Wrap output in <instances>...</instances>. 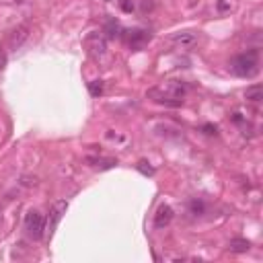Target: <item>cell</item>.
<instances>
[{
  "instance_id": "obj_1",
  "label": "cell",
  "mask_w": 263,
  "mask_h": 263,
  "mask_svg": "<svg viewBox=\"0 0 263 263\" xmlns=\"http://www.w3.org/2000/svg\"><path fill=\"white\" fill-rule=\"evenodd\" d=\"M185 95H187V86H185V82H179V81H167L164 84L154 86V89L148 91V97L154 103L169 105V107L183 105Z\"/></svg>"
},
{
  "instance_id": "obj_2",
  "label": "cell",
  "mask_w": 263,
  "mask_h": 263,
  "mask_svg": "<svg viewBox=\"0 0 263 263\" xmlns=\"http://www.w3.org/2000/svg\"><path fill=\"white\" fill-rule=\"evenodd\" d=\"M232 72L237 76H243V79H251L253 74H257L259 70V52L257 50H249L245 54H239L232 58L230 62Z\"/></svg>"
},
{
  "instance_id": "obj_3",
  "label": "cell",
  "mask_w": 263,
  "mask_h": 263,
  "mask_svg": "<svg viewBox=\"0 0 263 263\" xmlns=\"http://www.w3.org/2000/svg\"><path fill=\"white\" fill-rule=\"evenodd\" d=\"M25 230H27V235L35 239V241H40L43 237V230H45V220L40 212H35V210H29L27 212V216H25Z\"/></svg>"
},
{
  "instance_id": "obj_4",
  "label": "cell",
  "mask_w": 263,
  "mask_h": 263,
  "mask_svg": "<svg viewBox=\"0 0 263 263\" xmlns=\"http://www.w3.org/2000/svg\"><path fill=\"white\" fill-rule=\"evenodd\" d=\"M66 210H68V202L66 200H58L52 206L50 216H47V235H50V239L54 237V230L58 228V224H60V220L66 214Z\"/></svg>"
},
{
  "instance_id": "obj_5",
  "label": "cell",
  "mask_w": 263,
  "mask_h": 263,
  "mask_svg": "<svg viewBox=\"0 0 263 263\" xmlns=\"http://www.w3.org/2000/svg\"><path fill=\"white\" fill-rule=\"evenodd\" d=\"M29 35H31V27H29L27 23L17 25L13 31H11V35H8V47L17 52L19 47H23V45H25V41L29 40Z\"/></svg>"
},
{
  "instance_id": "obj_6",
  "label": "cell",
  "mask_w": 263,
  "mask_h": 263,
  "mask_svg": "<svg viewBox=\"0 0 263 263\" xmlns=\"http://www.w3.org/2000/svg\"><path fill=\"white\" fill-rule=\"evenodd\" d=\"M121 37L125 40V43L132 47H142L150 41V31H144V29H128V31H121Z\"/></svg>"
},
{
  "instance_id": "obj_7",
  "label": "cell",
  "mask_w": 263,
  "mask_h": 263,
  "mask_svg": "<svg viewBox=\"0 0 263 263\" xmlns=\"http://www.w3.org/2000/svg\"><path fill=\"white\" fill-rule=\"evenodd\" d=\"M84 45H86V50H89V54L93 58H103L107 54V41L101 33H91L89 37H86Z\"/></svg>"
},
{
  "instance_id": "obj_8",
  "label": "cell",
  "mask_w": 263,
  "mask_h": 263,
  "mask_svg": "<svg viewBox=\"0 0 263 263\" xmlns=\"http://www.w3.org/2000/svg\"><path fill=\"white\" fill-rule=\"evenodd\" d=\"M171 220H173V208L167 206V203H161L157 214H154V228H159V230L167 228Z\"/></svg>"
},
{
  "instance_id": "obj_9",
  "label": "cell",
  "mask_w": 263,
  "mask_h": 263,
  "mask_svg": "<svg viewBox=\"0 0 263 263\" xmlns=\"http://www.w3.org/2000/svg\"><path fill=\"white\" fill-rule=\"evenodd\" d=\"M171 41L175 45H181V47H191L193 43L198 41V35L193 31H179V33L171 35Z\"/></svg>"
},
{
  "instance_id": "obj_10",
  "label": "cell",
  "mask_w": 263,
  "mask_h": 263,
  "mask_svg": "<svg viewBox=\"0 0 263 263\" xmlns=\"http://www.w3.org/2000/svg\"><path fill=\"white\" fill-rule=\"evenodd\" d=\"M228 249H230L232 253H247V251L251 249V243H249L247 239H232V241L228 243Z\"/></svg>"
},
{
  "instance_id": "obj_11",
  "label": "cell",
  "mask_w": 263,
  "mask_h": 263,
  "mask_svg": "<svg viewBox=\"0 0 263 263\" xmlns=\"http://www.w3.org/2000/svg\"><path fill=\"white\" fill-rule=\"evenodd\" d=\"M121 31H123V29L120 27V23L115 21V19H109V21L105 23V33H107V37H111V40L121 37Z\"/></svg>"
},
{
  "instance_id": "obj_12",
  "label": "cell",
  "mask_w": 263,
  "mask_h": 263,
  "mask_svg": "<svg viewBox=\"0 0 263 263\" xmlns=\"http://www.w3.org/2000/svg\"><path fill=\"white\" fill-rule=\"evenodd\" d=\"M86 162H89L91 167H99V169H111L118 164V161H113V159H97V157H89Z\"/></svg>"
},
{
  "instance_id": "obj_13",
  "label": "cell",
  "mask_w": 263,
  "mask_h": 263,
  "mask_svg": "<svg viewBox=\"0 0 263 263\" xmlns=\"http://www.w3.org/2000/svg\"><path fill=\"white\" fill-rule=\"evenodd\" d=\"M245 97H247V101H251V103H259V101L263 99V89H261L259 84L249 86L247 93H245Z\"/></svg>"
},
{
  "instance_id": "obj_14",
  "label": "cell",
  "mask_w": 263,
  "mask_h": 263,
  "mask_svg": "<svg viewBox=\"0 0 263 263\" xmlns=\"http://www.w3.org/2000/svg\"><path fill=\"white\" fill-rule=\"evenodd\" d=\"M89 93H91L93 97H101V95L105 93V82H103V81H93V82H89Z\"/></svg>"
},
{
  "instance_id": "obj_15",
  "label": "cell",
  "mask_w": 263,
  "mask_h": 263,
  "mask_svg": "<svg viewBox=\"0 0 263 263\" xmlns=\"http://www.w3.org/2000/svg\"><path fill=\"white\" fill-rule=\"evenodd\" d=\"M189 210H191V214H196V216H202V214L206 212V203H203L202 200H191Z\"/></svg>"
},
{
  "instance_id": "obj_16",
  "label": "cell",
  "mask_w": 263,
  "mask_h": 263,
  "mask_svg": "<svg viewBox=\"0 0 263 263\" xmlns=\"http://www.w3.org/2000/svg\"><path fill=\"white\" fill-rule=\"evenodd\" d=\"M6 60H8V58H6V52H4V50H0V72H2L4 68H6Z\"/></svg>"
},
{
  "instance_id": "obj_17",
  "label": "cell",
  "mask_w": 263,
  "mask_h": 263,
  "mask_svg": "<svg viewBox=\"0 0 263 263\" xmlns=\"http://www.w3.org/2000/svg\"><path fill=\"white\" fill-rule=\"evenodd\" d=\"M121 8H123L125 13H132V11H134V2H130V0H123V2H121Z\"/></svg>"
},
{
  "instance_id": "obj_18",
  "label": "cell",
  "mask_w": 263,
  "mask_h": 263,
  "mask_svg": "<svg viewBox=\"0 0 263 263\" xmlns=\"http://www.w3.org/2000/svg\"><path fill=\"white\" fill-rule=\"evenodd\" d=\"M203 130H206V134H216V128H212V125H206Z\"/></svg>"
},
{
  "instance_id": "obj_19",
  "label": "cell",
  "mask_w": 263,
  "mask_h": 263,
  "mask_svg": "<svg viewBox=\"0 0 263 263\" xmlns=\"http://www.w3.org/2000/svg\"><path fill=\"white\" fill-rule=\"evenodd\" d=\"M218 8H220V11H224V8H228V4L226 2H218Z\"/></svg>"
},
{
  "instance_id": "obj_20",
  "label": "cell",
  "mask_w": 263,
  "mask_h": 263,
  "mask_svg": "<svg viewBox=\"0 0 263 263\" xmlns=\"http://www.w3.org/2000/svg\"><path fill=\"white\" fill-rule=\"evenodd\" d=\"M105 2H115V0H105Z\"/></svg>"
}]
</instances>
